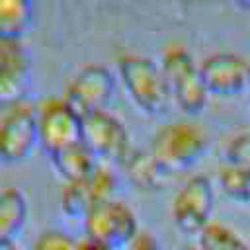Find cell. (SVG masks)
Here are the masks:
<instances>
[{
  "label": "cell",
  "mask_w": 250,
  "mask_h": 250,
  "mask_svg": "<svg viewBox=\"0 0 250 250\" xmlns=\"http://www.w3.org/2000/svg\"><path fill=\"white\" fill-rule=\"evenodd\" d=\"M117 80L131 105L145 117L166 115L172 96L160 64L141 53H121L115 59Z\"/></svg>",
  "instance_id": "obj_1"
},
{
  "label": "cell",
  "mask_w": 250,
  "mask_h": 250,
  "mask_svg": "<svg viewBox=\"0 0 250 250\" xmlns=\"http://www.w3.org/2000/svg\"><path fill=\"white\" fill-rule=\"evenodd\" d=\"M146 148L166 170L180 174L193 168L207 154L209 135L189 119H176L156 129Z\"/></svg>",
  "instance_id": "obj_2"
},
{
  "label": "cell",
  "mask_w": 250,
  "mask_h": 250,
  "mask_svg": "<svg viewBox=\"0 0 250 250\" xmlns=\"http://www.w3.org/2000/svg\"><path fill=\"white\" fill-rule=\"evenodd\" d=\"M158 64L166 78L172 105L186 115H197L207 105L211 96L205 90L199 62L193 59V55L184 45L172 43L162 49Z\"/></svg>",
  "instance_id": "obj_3"
},
{
  "label": "cell",
  "mask_w": 250,
  "mask_h": 250,
  "mask_svg": "<svg viewBox=\"0 0 250 250\" xmlns=\"http://www.w3.org/2000/svg\"><path fill=\"white\" fill-rule=\"evenodd\" d=\"M215 195V182L207 174L188 176L170 199V219L176 230L195 238L209 223H213Z\"/></svg>",
  "instance_id": "obj_4"
},
{
  "label": "cell",
  "mask_w": 250,
  "mask_h": 250,
  "mask_svg": "<svg viewBox=\"0 0 250 250\" xmlns=\"http://www.w3.org/2000/svg\"><path fill=\"white\" fill-rule=\"evenodd\" d=\"M80 141L88 146L98 162L115 168L133 148L129 129L109 109H96L82 115Z\"/></svg>",
  "instance_id": "obj_5"
},
{
  "label": "cell",
  "mask_w": 250,
  "mask_h": 250,
  "mask_svg": "<svg viewBox=\"0 0 250 250\" xmlns=\"http://www.w3.org/2000/svg\"><path fill=\"white\" fill-rule=\"evenodd\" d=\"M33 107H35L37 145L47 154H53L80 141L82 115L62 96L41 98L33 102Z\"/></svg>",
  "instance_id": "obj_6"
},
{
  "label": "cell",
  "mask_w": 250,
  "mask_h": 250,
  "mask_svg": "<svg viewBox=\"0 0 250 250\" xmlns=\"http://www.w3.org/2000/svg\"><path fill=\"white\" fill-rule=\"evenodd\" d=\"M80 221L84 232L82 236L96 238L117 248L129 244L143 229L137 211L117 195L94 205Z\"/></svg>",
  "instance_id": "obj_7"
},
{
  "label": "cell",
  "mask_w": 250,
  "mask_h": 250,
  "mask_svg": "<svg viewBox=\"0 0 250 250\" xmlns=\"http://www.w3.org/2000/svg\"><path fill=\"white\" fill-rule=\"evenodd\" d=\"M37 146L35 107L23 98L0 107V160L16 164L25 160Z\"/></svg>",
  "instance_id": "obj_8"
},
{
  "label": "cell",
  "mask_w": 250,
  "mask_h": 250,
  "mask_svg": "<svg viewBox=\"0 0 250 250\" xmlns=\"http://www.w3.org/2000/svg\"><path fill=\"white\" fill-rule=\"evenodd\" d=\"M119 186V176L115 166L98 162L92 172L76 182H68L61 191L62 213L70 219H82L94 205L115 197Z\"/></svg>",
  "instance_id": "obj_9"
},
{
  "label": "cell",
  "mask_w": 250,
  "mask_h": 250,
  "mask_svg": "<svg viewBox=\"0 0 250 250\" xmlns=\"http://www.w3.org/2000/svg\"><path fill=\"white\" fill-rule=\"evenodd\" d=\"M199 72L209 96L232 98L250 90V59L230 51H219L199 61Z\"/></svg>",
  "instance_id": "obj_10"
},
{
  "label": "cell",
  "mask_w": 250,
  "mask_h": 250,
  "mask_svg": "<svg viewBox=\"0 0 250 250\" xmlns=\"http://www.w3.org/2000/svg\"><path fill=\"white\" fill-rule=\"evenodd\" d=\"M115 90V76L104 64H88L80 68L64 88L62 98L80 113L107 109Z\"/></svg>",
  "instance_id": "obj_11"
},
{
  "label": "cell",
  "mask_w": 250,
  "mask_h": 250,
  "mask_svg": "<svg viewBox=\"0 0 250 250\" xmlns=\"http://www.w3.org/2000/svg\"><path fill=\"white\" fill-rule=\"evenodd\" d=\"M31 59L21 39H0V107L25 98Z\"/></svg>",
  "instance_id": "obj_12"
},
{
  "label": "cell",
  "mask_w": 250,
  "mask_h": 250,
  "mask_svg": "<svg viewBox=\"0 0 250 250\" xmlns=\"http://www.w3.org/2000/svg\"><path fill=\"white\" fill-rule=\"evenodd\" d=\"M123 172L125 182L143 193H154L168 188L176 174L166 170L148 148H131V152L123 158V162L117 166Z\"/></svg>",
  "instance_id": "obj_13"
},
{
  "label": "cell",
  "mask_w": 250,
  "mask_h": 250,
  "mask_svg": "<svg viewBox=\"0 0 250 250\" xmlns=\"http://www.w3.org/2000/svg\"><path fill=\"white\" fill-rule=\"evenodd\" d=\"M29 215L27 197L18 188L0 189V242H16Z\"/></svg>",
  "instance_id": "obj_14"
},
{
  "label": "cell",
  "mask_w": 250,
  "mask_h": 250,
  "mask_svg": "<svg viewBox=\"0 0 250 250\" xmlns=\"http://www.w3.org/2000/svg\"><path fill=\"white\" fill-rule=\"evenodd\" d=\"M49 158H51L55 172L62 180V184L76 182V180L84 178L98 164L96 156L88 150V146L82 141H76V143L49 154Z\"/></svg>",
  "instance_id": "obj_15"
},
{
  "label": "cell",
  "mask_w": 250,
  "mask_h": 250,
  "mask_svg": "<svg viewBox=\"0 0 250 250\" xmlns=\"http://www.w3.org/2000/svg\"><path fill=\"white\" fill-rule=\"evenodd\" d=\"M215 188L232 203L250 207V166L223 164L215 176Z\"/></svg>",
  "instance_id": "obj_16"
},
{
  "label": "cell",
  "mask_w": 250,
  "mask_h": 250,
  "mask_svg": "<svg viewBox=\"0 0 250 250\" xmlns=\"http://www.w3.org/2000/svg\"><path fill=\"white\" fill-rule=\"evenodd\" d=\"M201 250H250V242L230 225L213 221L193 240Z\"/></svg>",
  "instance_id": "obj_17"
},
{
  "label": "cell",
  "mask_w": 250,
  "mask_h": 250,
  "mask_svg": "<svg viewBox=\"0 0 250 250\" xmlns=\"http://www.w3.org/2000/svg\"><path fill=\"white\" fill-rule=\"evenodd\" d=\"M31 16V0H0V39H21Z\"/></svg>",
  "instance_id": "obj_18"
},
{
  "label": "cell",
  "mask_w": 250,
  "mask_h": 250,
  "mask_svg": "<svg viewBox=\"0 0 250 250\" xmlns=\"http://www.w3.org/2000/svg\"><path fill=\"white\" fill-rule=\"evenodd\" d=\"M31 250H78V238L62 229H45L33 238Z\"/></svg>",
  "instance_id": "obj_19"
},
{
  "label": "cell",
  "mask_w": 250,
  "mask_h": 250,
  "mask_svg": "<svg viewBox=\"0 0 250 250\" xmlns=\"http://www.w3.org/2000/svg\"><path fill=\"white\" fill-rule=\"evenodd\" d=\"M225 162L250 166V127L232 135L225 145Z\"/></svg>",
  "instance_id": "obj_20"
},
{
  "label": "cell",
  "mask_w": 250,
  "mask_h": 250,
  "mask_svg": "<svg viewBox=\"0 0 250 250\" xmlns=\"http://www.w3.org/2000/svg\"><path fill=\"white\" fill-rule=\"evenodd\" d=\"M121 250H164V244L160 242L156 234H152L146 229H141L139 234L129 244H125Z\"/></svg>",
  "instance_id": "obj_21"
},
{
  "label": "cell",
  "mask_w": 250,
  "mask_h": 250,
  "mask_svg": "<svg viewBox=\"0 0 250 250\" xmlns=\"http://www.w3.org/2000/svg\"><path fill=\"white\" fill-rule=\"evenodd\" d=\"M78 250H121L113 244L96 240V238H88V236H80L78 238Z\"/></svg>",
  "instance_id": "obj_22"
},
{
  "label": "cell",
  "mask_w": 250,
  "mask_h": 250,
  "mask_svg": "<svg viewBox=\"0 0 250 250\" xmlns=\"http://www.w3.org/2000/svg\"><path fill=\"white\" fill-rule=\"evenodd\" d=\"M0 250H18L16 242H0Z\"/></svg>",
  "instance_id": "obj_23"
},
{
  "label": "cell",
  "mask_w": 250,
  "mask_h": 250,
  "mask_svg": "<svg viewBox=\"0 0 250 250\" xmlns=\"http://www.w3.org/2000/svg\"><path fill=\"white\" fill-rule=\"evenodd\" d=\"M178 250H201V248H199L195 242H188V244H182Z\"/></svg>",
  "instance_id": "obj_24"
},
{
  "label": "cell",
  "mask_w": 250,
  "mask_h": 250,
  "mask_svg": "<svg viewBox=\"0 0 250 250\" xmlns=\"http://www.w3.org/2000/svg\"><path fill=\"white\" fill-rule=\"evenodd\" d=\"M238 6H242V8H246V10H250V0H234Z\"/></svg>",
  "instance_id": "obj_25"
},
{
  "label": "cell",
  "mask_w": 250,
  "mask_h": 250,
  "mask_svg": "<svg viewBox=\"0 0 250 250\" xmlns=\"http://www.w3.org/2000/svg\"><path fill=\"white\" fill-rule=\"evenodd\" d=\"M184 2H199V0H184Z\"/></svg>",
  "instance_id": "obj_26"
}]
</instances>
